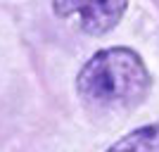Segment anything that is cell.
<instances>
[{
	"label": "cell",
	"instance_id": "obj_3",
	"mask_svg": "<svg viewBox=\"0 0 159 152\" xmlns=\"http://www.w3.org/2000/svg\"><path fill=\"white\" fill-rule=\"evenodd\" d=\"M107 152H159V124H147L126 133Z\"/></svg>",
	"mask_w": 159,
	"mask_h": 152
},
{
	"label": "cell",
	"instance_id": "obj_2",
	"mask_svg": "<svg viewBox=\"0 0 159 152\" xmlns=\"http://www.w3.org/2000/svg\"><path fill=\"white\" fill-rule=\"evenodd\" d=\"M126 5L128 0H52V10L60 19L90 36L112 31L121 21Z\"/></svg>",
	"mask_w": 159,
	"mask_h": 152
},
{
	"label": "cell",
	"instance_id": "obj_1",
	"mask_svg": "<svg viewBox=\"0 0 159 152\" xmlns=\"http://www.w3.org/2000/svg\"><path fill=\"white\" fill-rule=\"evenodd\" d=\"M150 71L131 48H107L83 64L76 90L90 107L124 112L138 107L150 93Z\"/></svg>",
	"mask_w": 159,
	"mask_h": 152
}]
</instances>
